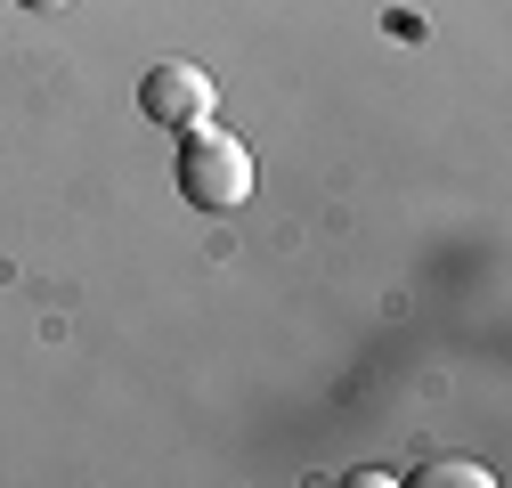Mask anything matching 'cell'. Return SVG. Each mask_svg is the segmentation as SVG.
<instances>
[{"instance_id":"obj_1","label":"cell","mask_w":512,"mask_h":488,"mask_svg":"<svg viewBox=\"0 0 512 488\" xmlns=\"http://www.w3.org/2000/svg\"><path fill=\"white\" fill-rule=\"evenodd\" d=\"M179 196L196 204V212H236L252 196V147L212 131V122H196L179 147Z\"/></svg>"},{"instance_id":"obj_2","label":"cell","mask_w":512,"mask_h":488,"mask_svg":"<svg viewBox=\"0 0 512 488\" xmlns=\"http://www.w3.org/2000/svg\"><path fill=\"white\" fill-rule=\"evenodd\" d=\"M212 74L204 66H187V57H163V66L139 82V106L147 122H171V131H196V122H212Z\"/></svg>"},{"instance_id":"obj_3","label":"cell","mask_w":512,"mask_h":488,"mask_svg":"<svg viewBox=\"0 0 512 488\" xmlns=\"http://www.w3.org/2000/svg\"><path fill=\"white\" fill-rule=\"evenodd\" d=\"M423 488H488L496 472H480V464H464V456H447V464H431V472H415Z\"/></svg>"},{"instance_id":"obj_4","label":"cell","mask_w":512,"mask_h":488,"mask_svg":"<svg viewBox=\"0 0 512 488\" xmlns=\"http://www.w3.org/2000/svg\"><path fill=\"white\" fill-rule=\"evenodd\" d=\"M25 9H66V0H25Z\"/></svg>"}]
</instances>
